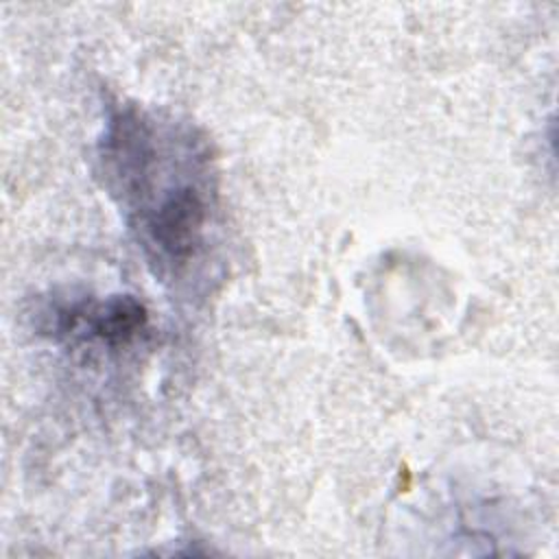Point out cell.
Masks as SVG:
<instances>
[{"label": "cell", "mask_w": 559, "mask_h": 559, "mask_svg": "<svg viewBox=\"0 0 559 559\" xmlns=\"http://www.w3.org/2000/svg\"><path fill=\"white\" fill-rule=\"evenodd\" d=\"M105 162L146 247L159 262L186 264L203 245L210 216L203 159L190 138L181 140L138 111H122L109 122Z\"/></svg>", "instance_id": "cell-1"}, {"label": "cell", "mask_w": 559, "mask_h": 559, "mask_svg": "<svg viewBox=\"0 0 559 559\" xmlns=\"http://www.w3.org/2000/svg\"><path fill=\"white\" fill-rule=\"evenodd\" d=\"M59 314L66 330H87L90 336L98 338L109 347L133 341L146 323L144 306L129 295L114 297L100 304H81L74 308H66Z\"/></svg>", "instance_id": "cell-2"}]
</instances>
